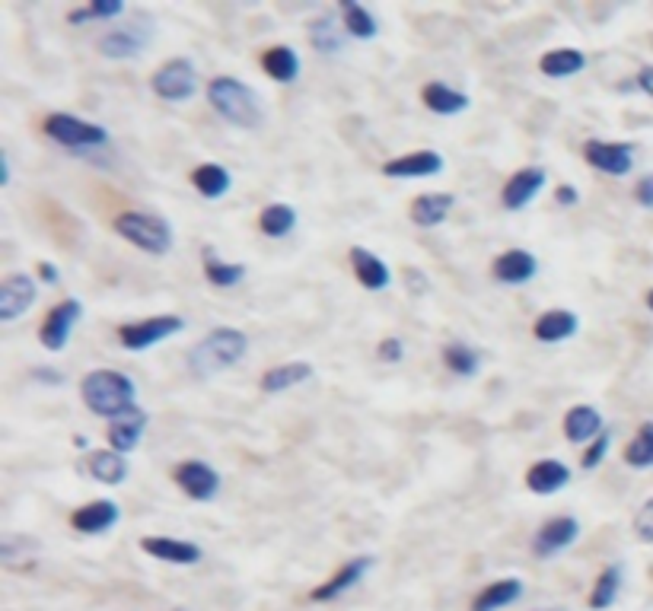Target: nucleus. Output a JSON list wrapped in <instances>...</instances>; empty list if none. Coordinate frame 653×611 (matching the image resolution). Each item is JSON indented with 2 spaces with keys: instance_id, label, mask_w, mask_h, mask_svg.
<instances>
[{
  "instance_id": "f257e3e1",
  "label": "nucleus",
  "mask_w": 653,
  "mask_h": 611,
  "mask_svg": "<svg viewBox=\"0 0 653 611\" xmlns=\"http://www.w3.org/2000/svg\"><path fill=\"white\" fill-rule=\"evenodd\" d=\"M249 351V338L239 328H214L208 331L192 351H188V373L195 379H211L220 376L223 370H230Z\"/></svg>"
},
{
  "instance_id": "f03ea898",
  "label": "nucleus",
  "mask_w": 653,
  "mask_h": 611,
  "mask_svg": "<svg viewBox=\"0 0 653 611\" xmlns=\"http://www.w3.org/2000/svg\"><path fill=\"white\" fill-rule=\"evenodd\" d=\"M80 395H83V405H87L96 417L115 421V417H122L134 408L137 386L131 376L118 373V370H93L83 376Z\"/></svg>"
},
{
  "instance_id": "7ed1b4c3",
  "label": "nucleus",
  "mask_w": 653,
  "mask_h": 611,
  "mask_svg": "<svg viewBox=\"0 0 653 611\" xmlns=\"http://www.w3.org/2000/svg\"><path fill=\"white\" fill-rule=\"evenodd\" d=\"M208 102L211 109L230 121V125L252 131L262 125V102L255 96V90L249 83L236 80V77H214L208 83Z\"/></svg>"
},
{
  "instance_id": "20e7f679",
  "label": "nucleus",
  "mask_w": 653,
  "mask_h": 611,
  "mask_svg": "<svg viewBox=\"0 0 653 611\" xmlns=\"http://www.w3.org/2000/svg\"><path fill=\"white\" fill-rule=\"evenodd\" d=\"M115 233L128 239L147 255H166L173 249V226L163 217L147 214V211H125L115 217Z\"/></svg>"
},
{
  "instance_id": "39448f33",
  "label": "nucleus",
  "mask_w": 653,
  "mask_h": 611,
  "mask_svg": "<svg viewBox=\"0 0 653 611\" xmlns=\"http://www.w3.org/2000/svg\"><path fill=\"white\" fill-rule=\"evenodd\" d=\"M45 134L61 147L71 150H96L109 144V131L102 125H93V121H83L77 115L67 112H55L45 118Z\"/></svg>"
},
{
  "instance_id": "423d86ee",
  "label": "nucleus",
  "mask_w": 653,
  "mask_h": 611,
  "mask_svg": "<svg viewBox=\"0 0 653 611\" xmlns=\"http://www.w3.org/2000/svg\"><path fill=\"white\" fill-rule=\"evenodd\" d=\"M150 90L166 102H188L198 93V71L188 58H173L157 67L150 77Z\"/></svg>"
},
{
  "instance_id": "0eeeda50",
  "label": "nucleus",
  "mask_w": 653,
  "mask_h": 611,
  "mask_svg": "<svg viewBox=\"0 0 653 611\" xmlns=\"http://www.w3.org/2000/svg\"><path fill=\"white\" fill-rule=\"evenodd\" d=\"M182 328H185V319L179 316H153V319H141V322L118 328V344L128 347V351H147V347L173 338Z\"/></svg>"
},
{
  "instance_id": "6e6552de",
  "label": "nucleus",
  "mask_w": 653,
  "mask_h": 611,
  "mask_svg": "<svg viewBox=\"0 0 653 611\" xmlns=\"http://www.w3.org/2000/svg\"><path fill=\"white\" fill-rule=\"evenodd\" d=\"M80 316H83V303L74 300V296H67V300H61L55 309H51L45 316V322H42V328H39V341H42L45 351H51V354L64 351L67 341H71L74 325L80 322Z\"/></svg>"
},
{
  "instance_id": "1a4fd4ad",
  "label": "nucleus",
  "mask_w": 653,
  "mask_h": 611,
  "mask_svg": "<svg viewBox=\"0 0 653 611\" xmlns=\"http://www.w3.org/2000/svg\"><path fill=\"white\" fill-rule=\"evenodd\" d=\"M577 538H580V522L574 516H552L532 535V551L539 557H555L571 548Z\"/></svg>"
},
{
  "instance_id": "9d476101",
  "label": "nucleus",
  "mask_w": 653,
  "mask_h": 611,
  "mask_svg": "<svg viewBox=\"0 0 653 611\" xmlns=\"http://www.w3.org/2000/svg\"><path fill=\"white\" fill-rule=\"evenodd\" d=\"M583 160L606 176H628L634 166V147L622 141H587L583 144Z\"/></svg>"
},
{
  "instance_id": "9b49d317",
  "label": "nucleus",
  "mask_w": 653,
  "mask_h": 611,
  "mask_svg": "<svg viewBox=\"0 0 653 611\" xmlns=\"http://www.w3.org/2000/svg\"><path fill=\"white\" fill-rule=\"evenodd\" d=\"M39 296L36 277L29 274H10L4 287H0V322H16L32 309Z\"/></svg>"
},
{
  "instance_id": "f8f14e48",
  "label": "nucleus",
  "mask_w": 653,
  "mask_h": 611,
  "mask_svg": "<svg viewBox=\"0 0 653 611\" xmlns=\"http://www.w3.org/2000/svg\"><path fill=\"white\" fill-rule=\"evenodd\" d=\"M176 484L182 491L198 500V503H208L217 497L220 491V475L208 465V462H198V459H188L176 468Z\"/></svg>"
},
{
  "instance_id": "ddd939ff",
  "label": "nucleus",
  "mask_w": 653,
  "mask_h": 611,
  "mask_svg": "<svg viewBox=\"0 0 653 611\" xmlns=\"http://www.w3.org/2000/svg\"><path fill=\"white\" fill-rule=\"evenodd\" d=\"M443 172V156L437 150H411L383 163V176L389 179H427Z\"/></svg>"
},
{
  "instance_id": "4468645a",
  "label": "nucleus",
  "mask_w": 653,
  "mask_h": 611,
  "mask_svg": "<svg viewBox=\"0 0 653 611\" xmlns=\"http://www.w3.org/2000/svg\"><path fill=\"white\" fill-rule=\"evenodd\" d=\"M141 551L150 554L153 561L163 564H179V567H192L201 561V548L195 541H182V538H169V535H147L141 538Z\"/></svg>"
},
{
  "instance_id": "2eb2a0df",
  "label": "nucleus",
  "mask_w": 653,
  "mask_h": 611,
  "mask_svg": "<svg viewBox=\"0 0 653 611\" xmlns=\"http://www.w3.org/2000/svg\"><path fill=\"white\" fill-rule=\"evenodd\" d=\"M545 179H548L545 169H539V166H526L520 172H513L501 188V204L507 207V211H523V207L545 188Z\"/></svg>"
},
{
  "instance_id": "dca6fc26",
  "label": "nucleus",
  "mask_w": 653,
  "mask_h": 611,
  "mask_svg": "<svg viewBox=\"0 0 653 611\" xmlns=\"http://www.w3.org/2000/svg\"><path fill=\"white\" fill-rule=\"evenodd\" d=\"M539 271V261L532 252L526 249H507L494 258V265H491V274H494V281H501V284H510V287H520L526 281H532Z\"/></svg>"
},
{
  "instance_id": "f3484780",
  "label": "nucleus",
  "mask_w": 653,
  "mask_h": 611,
  "mask_svg": "<svg viewBox=\"0 0 653 611\" xmlns=\"http://www.w3.org/2000/svg\"><path fill=\"white\" fill-rule=\"evenodd\" d=\"M153 36L150 26H128V29H112L106 36L99 39V51L112 61H122V58H137L141 51L147 48Z\"/></svg>"
},
{
  "instance_id": "a211bd4d",
  "label": "nucleus",
  "mask_w": 653,
  "mask_h": 611,
  "mask_svg": "<svg viewBox=\"0 0 653 611\" xmlns=\"http://www.w3.org/2000/svg\"><path fill=\"white\" fill-rule=\"evenodd\" d=\"M118 519H122V510H118L115 500H93L87 506H80L71 516V526L83 535H102L118 526Z\"/></svg>"
},
{
  "instance_id": "6ab92c4d",
  "label": "nucleus",
  "mask_w": 653,
  "mask_h": 611,
  "mask_svg": "<svg viewBox=\"0 0 653 611\" xmlns=\"http://www.w3.org/2000/svg\"><path fill=\"white\" fill-rule=\"evenodd\" d=\"M147 424H150V414L134 405L128 414L115 417V421L109 424V446L115 452H122V456H128V452H134L137 443H141Z\"/></svg>"
},
{
  "instance_id": "aec40b11",
  "label": "nucleus",
  "mask_w": 653,
  "mask_h": 611,
  "mask_svg": "<svg viewBox=\"0 0 653 611\" xmlns=\"http://www.w3.org/2000/svg\"><path fill=\"white\" fill-rule=\"evenodd\" d=\"M571 484V468L558 459H542L526 471V487L539 497H552Z\"/></svg>"
},
{
  "instance_id": "412c9836",
  "label": "nucleus",
  "mask_w": 653,
  "mask_h": 611,
  "mask_svg": "<svg viewBox=\"0 0 653 611\" xmlns=\"http://www.w3.org/2000/svg\"><path fill=\"white\" fill-rule=\"evenodd\" d=\"M577 331H580V319L571 309H548L536 319V325H532V335H536V341H542V344L571 341Z\"/></svg>"
},
{
  "instance_id": "4be33fe9",
  "label": "nucleus",
  "mask_w": 653,
  "mask_h": 611,
  "mask_svg": "<svg viewBox=\"0 0 653 611\" xmlns=\"http://www.w3.org/2000/svg\"><path fill=\"white\" fill-rule=\"evenodd\" d=\"M603 433V414L593 405H574L564 414V436L574 446H590L596 436Z\"/></svg>"
},
{
  "instance_id": "5701e85b",
  "label": "nucleus",
  "mask_w": 653,
  "mask_h": 611,
  "mask_svg": "<svg viewBox=\"0 0 653 611\" xmlns=\"http://www.w3.org/2000/svg\"><path fill=\"white\" fill-rule=\"evenodd\" d=\"M370 567H373V557H354V561L341 567L332 580H325L319 589H313V602H332L338 596H345L348 589H354L360 580H364Z\"/></svg>"
},
{
  "instance_id": "b1692460",
  "label": "nucleus",
  "mask_w": 653,
  "mask_h": 611,
  "mask_svg": "<svg viewBox=\"0 0 653 611\" xmlns=\"http://www.w3.org/2000/svg\"><path fill=\"white\" fill-rule=\"evenodd\" d=\"M456 198L450 191H427V195H418L411 201V223L421 226V230H434L446 217H450Z\"/></svg>"
},
{
  "instance_id": "393cba45",
  "label": "nucleus",
  "mask_w": 653,
  "mask_h": 611,
  "mask_svg": "<svg viewBox=\"0 0 653 611\" xmlns=\"http://www.w3.org/2000/svg\"><path fill=\"white\" fill-rule=\"evenodd\" d=\"M351 268L357 274V281L364 290H386L392 284V271L389 265L380 258V255H373L370 249H360L354 246L351 249Z\"/></svg>"
},
{
  "instance_id": "a878e982",
  "label": "nucleus",
  "mask_w": 653,
  "mask_h": 611,
  "mask_svg": "<svg viewBox=\"0 0 653 611\" xmlns=\"http://www.w3.org/2000/svg\"><path fill=\"white\" fill-rule=\"evenodd\" d=\"M306 379H313V363L306 360H290L281 366H271V370L262 373V392L278 395V392H290L303 386Z\"/></svg>"
},
{
  "instance_id": "bb28decb",
  "label": "nucleus",
  "mask_w": 653,
  "mask_h": 611,
  "mask_svg": "<svg viewBox=\"0 0 653 611\" xmlns=\"http://www.w3.org/2000/svg\"><path fill=\"white\" fill-rule=\"evenodd\" d=\"M583 67H587V55L577 51V48H552L539 58V71L545 77H552V80L574 77V74L583 71Z\"/></svg>"
},
{
  "instance_id": "cd10ccee",
  "label": "nucleus",
  "mask_w": 653,
  "mask_h": 611,
  "mask_svg": "<svg viewBox=\"0 0 653 611\" xmlns=\"http://www.w3.org/2000/svg\"><path fill=\"white\" fill-rule=\"evenodd\" d=\"M338 10H341V26H345L351 39L370 42L380 36V23L373 20V13L364 4H357V0H341Z\"/></svg>"
},
{
  "instance_id": "c85d7f7f",
  "label": "nucleus",
  "mask_w": 653,
  "mask_h": 611,
  "mask_svg": "<svg viewBox=\"0 0 653 611\" xmlns=\"http://www.w3.org/2000/svg\"><path fill=\"white\" fill-rule=\"evenodd\" d=\"M262 71L278 83H294L300 77V55L290 45H274L262 55Z\"/></svg>"
},
{
  "instance_id": "c756f323",
  "label": "nucleus",
  "mask_w": 653,
  "mask_h": 611,
  "mask_svg": "<svg viewBox=\"0 0 653 611\" xmlns=\"http://www.w3.org/2000/svg\"><path fill=\"white\" fill-rule=\"evenodd\" d=\"M421 99H424V106L437 115H459L469 109V96L446 83H427L421 90Z\"/></svg>"
},
{
  "instance_id": "7c9ffc66",
  "label": "nucleus",
  "mask_w": 653,
  "mask_h": 611,
  "mask_svg": "<svg viewBox=\"0 0 653 611\" xmlns=\"http://www.w3.org/2000/svg\"><path fill=\"white\" fill-rule=\"evenodd\" d=\"M87 468H90V475L102 484H122L128 478V459L122 456V452H115V449H99V452H90V459H87Z\"/></svg>"
},
{
  "instance_id": "2f4dec72",
  "label": "nucleus",
  "mask_w": 653,
  "mask_h": 611,
  "mask_svg": "<svg viewBox=\"0 0 653 611\" xmlns=\"http://www.w3.org/2000/svg\"><path fill=\"white\" fill-rule=\"evenodd\" d=\"M520 596H523L520 580H497L478 592L475 602H472V611H501V608L517 602Z\"/></svg>"
},
{
  "instance_id": "473e14b6",
  "label": "nucleus",
  "mask_w": 653,
  "mask_h": 611,
  "mask_svg": "<svg viewBox=\"0 0 653 611\" xmlns=\"http://www.w3.org/2000/svg\"><path fill=\"white\" fill-rule=\"evenodd\" d=\"M345 36L348 32L341 29L332 16H319V20L309 23V42H313L319 55H341V51H345Z\"/></svg>"
},
{
  "instance_id": "72a5a7b5",
  "label": "nucleus",
  "mask_w": 653,
  "mask_h": 611,
  "mask_svg": "<svg viewBox=\"0 0 653 611\" xmlns=\"http://www.w3.org/2000/svg\"><path fill=\"white\" fill-rule=\"evenodd\" d=\"M259 230L268 239H284V236H290L297 230V211L290 204L274 201L259 214Z\"/></svg>"
},
{
  "instance_id": "f704fd0d",
  "label": "nucleus",
  "mask_w": 653,
  "mask_h": 611,
  "mask_svg": "<svg viewBox=\"0 0 653 611\" xmlns=\"http://www.w3.org/2000/svg\"><path fill=\"white\" fill-rule=\"evenodd\" d=\"M204 277H208V284L217 287V290H230V287H239L246 277V265H230V261L217 258L214 249H204Z\"/></svg>"
},
{
  "instance_id": "c9c22d12",
  "label": "nucleus",
  "mask_w": 653,
  "mask_h": 611,
  "mask_svg": "<svg viewBox=\"0 0 653 611\" xmlns=\"http://www.w3.org/2000/svg\"><path fill=\"white\" fill-rule=\"evenodd\" d=\"M192 185H195L198 195L217 201V198H223V195H227V191L233 188V179H230V172L223 169V166L204 163V166H198V169L192 172Z\"/></svg>"
},
{
  "instance_id": "e433bc0d",
  "label": "nucleus",
  "mask_w": 653,
  "mask_h": 611,
  "mask_svg": "<svg viewBox=\"0 0 653 611\" xmlns=\"http://www.w3.org/2000/svg\"><path fill=\"white\" fill-rule=\"evenodd\" d=\"M443 363H446V370L456 373V376H462V379H469V376H475V373L481 370L478 351H472L469 344H459V341H453V344L443 347Z\"/></svg>"
},
{
  "instance_id": "4c0bfd02",
  "label": "nucleus",
  "mask_w": 653,
  "mask_h": 611,
  "mask_svg": "<svg viewBox=\"0 0 653 611\" xmlns=\"http://www.w3.org/2000/svg\"><path fill=\"white\" fill-rule=\"evenodd\" d=\"M618 589H622V567H606L599 573V580L590 592V608L593 611H603V608H612L615 599H618Z\"/></svg>"
},
{
  "instance_id": "58836bf2",
  "label": "nucleus",
  "mask_w": 653,
  "mask_h": 611,
  "mask_svg": "<svg viewBox=\"0 0 653 611\" xmlns=\"http://www.w3.org/2000/svg\"><path fill=\"white\" fill-rule=\"evenodd\" d=\"M625 465L631 468H650L653 465V421H647L638 436L625 449Z\"/></svg>"
},
{
  "instance_id": "ea45409f",
  "label": "nucleus",
  "mask_w": 653,
  "mask_h": 611,
  "mask_svg": "<svg viewBox=\"0 0 653 611\" xmlns=\"http://www.w3.org/2000/svg\"><path fill=\"white\" fill-rule=\"evenodd\" d=\"M609 446H612V433H606V430H603V433H599L596 440L587 446V452H583V459H580L583 471H593V468L603 465V459H606Z\"/></svg>"
},
{
  "instance_id": "a19ab883",
  "label": "nucleus",
  "mask_w": 653,
  "mask_h": 611,
  "mask_svg": "<svg viewBox=\"0 0 653 611\" xmlns=\"http://www.w3.org/2000/svg\"><path fill=\"white\" fill-rule=\"evenodd\" d=\"M634 532H638V538H641V541H647V545H653V497L641 503L638 516H634Z\"/></svg>"
},
{
  "instance_id": "79ce46f5",
  "label": "nucleus",
  "mask_w": 653,
  "mask_h": 611,
  "mask_svg": "<svg viewBox=\"0 0 653 611\" xmlns=\"http://www.w3.org/2000/svg\"><path fill=\"white\" fill-rule=\"evenodd\" d=\"M90 13H93V20H115V16L125 13V4L122 0H93Z\"/></svg>"
},
{
  "instance_id": "37998d69",
  "label": "nucleus",
  "mask_w": 653,
  "mask_h": 611,
  "mask_svg": "<svg viewBox=\"0 0 653 611\" xmlns=\"http://www.w3.org/2000/svg\"><path fill=\"white\" fill-rule=\"evenodd\" d=\"M376 354H380V360H386V363H399L405 357V344H402V338H383L380 347H376Z\"/></svg>"
},
{
  "instance_id": "c03bdc74",
  "label": "nucleus",
  "mask_w": 653,
  "mask_h": 611,
  "mask_svg": "<svg viewBox=\"0 0 653 611\" xmlns=\"http://www.w3.org/2000/svg\"><path fill=\"white\" fill-rule=\"evenodd\" d=\"M634 198H638L641 207H653V176H644L634 188Z\"/></svg>"
},
{
  "instance_id": "a18cd8bd",
  "label": "nucleus",
  "mask_w": 653,
  "mask_h": 611,
  "mask_svg": "<svg viewBox=\"0 0 653 611\" xmlns=\"http://www.w3.org/2000/svg\"><path fill=\"white\" fill-rule=\"evenodd\" d=\"M555 201H558L561 207H574V204L580 201V195H577L574 185H561V188L555 191Z\"/></svg>"
},
{
  "instance_id": "49530a36",
  "label": "nucleus",
  "mask_w": 653,
  "mask_h": 611,
  "mask_svg": "<svg viewBox=\"0 0 653 611\" xmlns=\"http://www.w3.org/2000/svg\"><path fill=\"white\" fill-rule=\"evenodd\" d=\"M634 83H638L641 90H644V93H647V96L653 99V67H650V64H647V67H641V71H638V77H634Z\"/></svg>"
},
{
  "instance_id": "de8ad7c7",
  "label": "nucleus",
  "mask_w": 653,
  "mask_h": 611,
  "mask_svg": "<svg viewBox=\"0 0 653 611\" xmlns=\"http://www.w3.org/2000/svg\"><path fill=\"white\" fill-rule=\"evenodd\" d=\"M39 277L45 284H58V277H61V271L51 265V261H39Z\"/></svg>"
},
{
  "instance_id": "09e8293b",
  "label": "nucleus",
  "mask_w": 653,
  "mask_h": 611,
  "mask_svg": "<svg viewBox=\"0 0 653 611\" xmlns=\"http://www.w3.org/2000/svg\"><path fill=\"white\" fill-rule=\"evenodd\" d=\"M32 376H36V379H51V386H58V382H61V373H58V370H36Z\"/></svg>"
},
{
  "instance_id": "8fccbe9b",
  "label": "nucleus",
  "mask_w": 653,
  "mask_h": 611,
  "mask_svg": "<svg viewBox=\"0 0 653 611\" xmlns=\"http://www.w3.org/2000/svg\"><path fill=\"white\" fill-rule=\"evenodd\" d=\"M647 306H650V312H653V290L647 293Z\"/></svg>"
}]
</instances>
